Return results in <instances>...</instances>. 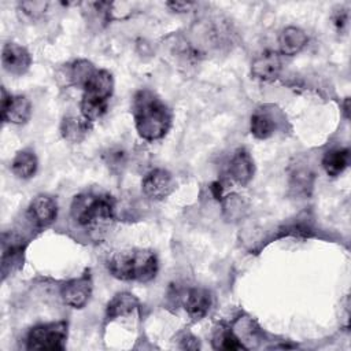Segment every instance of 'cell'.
<instances>
[{"instance_id":"obj_1","label":"cell","mask_w":351,"mask_h":351,"mask_svg":"<svg viewBox=\"0 0 351 351\" xmlns=\"http://www.w3.org/2000/svg\"><path fill=\"white\" fill-rule=\"evenodd\" d=\"M132 112L138 136L147 141L163 138L171 126V111L149 89H141L134 95Z\"/></svg>"},{"instance_id":"obj_2","label":"cell","mask_w":351,"mask_h":351,"mask_svg":"<svg viewBox=\"0 0 351 351\" xmlns=\"http://www.w3.org/2000/svg\"><path fill=\"white\" fill-rule=\"evenodd\" d=\"M107 269L112 277L121 281L148 282L155 278L159 262L151 250H122L108 256Z\"/></svg>"},{"instance_id":"obj_3","label":"cell","mask_w":351,"mask_h":351,"mask_svg":"<svg viewBox=\"0 0 351 351\" xmlns=\"http://www.w3.org/2000/svg\"><path fill=\"white\" fill-rule=\"evenodd\" d=\"M70 213L82 228L104 226L115 218V200L104 192H82L74 196Z\"/></svg>"},{"instance_id":"obj_4","label":"cell","mask_w":351,"mask_h":351,"mask_svg":"<svg viewBox=\"0 0 351 351\" xmlns=\"http://www.w3.org/2000/svg\"><path fill=\"white\" fill-rule=\"evenodd\" d=\"M114 92V78L107 70H95L84 86L81 114L89 121H99L108 108V100Z\"/></svg>"},{"instance_id":"obj_5","label":"cell","mask_w":351,"mask_h":351,"mask_svg":"<svg viewBox=\"0 0 351 351\" xmlns=\"http://www.w3.org/2000/svg\"><path fill=\"white\" fill-rule=\"evenodd\" d=\"M67 322L56 321L40 324L33 326L26 337V347L29 350L56 351L66 347Z\"/></svg>"},{"instance_id":"obj_6","label":"cell","mask_w":351,"mask_h":351,"mask_svg":"<svg viewBox=\"0 0 351 351\" xmlns=\"http://www.w3.org/2000/svg\"><path fill=\"white\" fill-rule=\"evenodd\" d=\"M177 186L173 174L166 169H154L148 171L143 181V193L151 200H163L170 196Z\"/></svg>"},{"instance_id":"obj_7","label":"cell","mask_w":351,"mask_h":351,"mask_svg":"<svg viewBox=\"0 0 351 351\" xmlns=\"http://www.w3.org/2000/svg\"><path fill=\"white\" fill-rule=\"evenodd\" d=\"M1 117L4 122L14 125H23L32 117V103L23 95L7 93L5 88H1Z\"/></svg>"},{"instance_id":"obj_8","label":"cell","mask_w":351,"mask_h":351,"mask_svg":"<svg viewBox=\"0 0 351 351\" xmlns=\"http://www.w3.org/2000/svg\"><path fill=\"white\" fill-rule=\"evenodd\" d=\"M92 288V277L89 271H85L80 277L64 282L60 289V296L67 306L73 308H82L90 299Z\"/></svg>"},{"instance_id":"obj_9","label":"cell","mask_w":351,"mask_h":351,"mask_svg":"<svg viewBox=\"0 0 351 351\" xmlns=\"http://www.w3.org/2000/svg\"><path fill=\"white\" fill-rule=\"evenodd\" d=\"M3 69L12 75H23L32 66L30 52L18 43H7L1 51Z\"/></svg>"},{"instance_id":"obj_10","label":"cell","mask_w":351,"mask_h":351,"mask_svg":"<svg viewBox=\"0 0 351 351\" xmlns=\"http://www.w3.org/2000/svg\"><path fill=\"white\" fill-rule=\"evenodd\" d=\"M58 215V204L48 195H37L29 204L27 217L30 222L38 228H48L52 225Z\"/></svg>"},{"instance_id":"obj_11","label":"cell","mask_w":351,"mask_h":351,"mask_svg":"<svg viewBox=\"0 0 351 351\" xmlns=\"http://www.w3.org/2000/svg\"><path fill=\"white\" fill-rule=\"evenodd\" d=\"M281 73V59L274 51H263L251 63V74L254 78L270 82L278 78Z\"/></svg>"},{"instance_id":"obj_12","label":"cell","mask_w":351,"mask_h":351,"mask_svg":"<svg viewBox=\"0 0 351 351\" xmlns=\"http://www.w3.org/2000/svg\"><path fill=\"white\" fill-rule=\"evenodd\" d=\"M255 165L251 154L245 148L234 151L229 162V176L233 182L240 186H245L254 177Z\"/></svg>"},{"instance_id":"obj_13","label":"cell","mask_w":351,"mask_h":351,"mask_svg":"<svg viewBox=\"0 0 351 351\" xmlns=\"http://www.w3.org/2000/svg\"><path fill=\"white\" fill-rule=\"evenodd\" d=\"M211 304L213 296L204 288H191L184 296V308L193 321L204 318L208 314Z\"/></svg>"},{"instance_id":"obj_14","label":"cell","mask_w":351,"mask_h":351,"mask_svg":"<svg viewBox=\"0 0 351 351\" xmlns=\"http://www.w3.org/2000/svg\"><path fill=\"white\" fill-rule=\"evenodd\" d=\"M308 37L306 32L296 26H287L278 34V48L285 56L298 55L307 45Z\"/></svg>"},{"instance_id":"obj_15","label":"cell","mask_w":351,"mask_h":351,"mask_svg":"<svg viewBox=\"0 0 351 351\" xmlns=\"http://www.w3.org/2000/svg\"><path fill=\"white\" fill-rule=\"evenodd\" d=\"M277 123L278 122L276 119L274 111H270L266 107H261L251 115V134L255 138L266 140L276 133Z\"/></svg>"},{"instance_id":"obj_16","label":"cell","mask_w":351,"mask_h":351,"mask_svg":"<svg viewBox=\"0 0 351 351\" xmlns=\"http://www.w3.org/2000/svg\"><path fill=\"white\" fill-rule=\"evenodd\" d=\"M140 306L138 299L130 292H118L108 302L106 308L107 321H112L121 317H126L137 310Z\"/></svg>"},{"instance_id":"obj_17","label":"cell","mask_w":351,"mask_h":351,"mask_svg":"<svg viewBox=\"0 0 351 351\" xmlns=\"http://www.w3.org/2000/svg\"><path fill=\"white\" fill-rule=\"evenodd\" d=\"M38 167L37 156L30 149H22L16 152L11 162V171L15 177L21 180H29L32 178Z\"/></svg>"},{"instance_id":"obj_18","label":"cell","mask_w":351,"mask_h":351,"mask_svg":"<svg viewBox=\"0 0 351 351\" xmlns=\"http://www.w3.org/2000/svg\"><path fill=\"white\" fill-rule=\"evenodd\" d=\"M325 173L330 177L340 176L350 165L348 148H333L325 152L321 162Z\"/></svg>"},{"instance_id":"obj_19","label":"cell","mask_w":351,"mask_h":351,"mask_svg":"<svg viewBox=\"0 0 351 351\" xmlns=\"http://www.w3.org/2000/svg\"><path fill=\"white\" fill-rule=\"evenodd\" d=\"M89 123L84 117H64L60 123V133L67 141L80 143L86 136Z\"/></svg>"},{"instance_id":"obj_20","label":"cell","mask_w":351,"mask_h":351,"mask_svg":"<svg viewBox=\"0 0 351 351\" xmlns=\"http://www.w3.org/2000/svg\"><path fill=\"white\" fill-rule=\"evenodd\" d=\"M213 347L217 350H244L247 348L243 341L236 336V333L229 326H219L215 329L213 336Z\"/></svg>"},{"instance_id":"obj_21","label":"cell","mask_w":351,"mask_h":351,"mask_svg":"<svg viewBox=\"0 0 351 351\" xmlns=\"http://www.w3.org/2000/svg\"><path fill=\"white\" fill-rule=\"evenodd\" d=\"M23 240H21V237L15 236V234H7L3 236V252H1V266L3 270L7 267V265H12L14 262H16L21 258V254L23 252L25 247L21 243Z\"/></svg>"},{"instance_id":"obj_22","label":"cell","mask_w":351,"mask_h":351,"mask_svg":"<svg viewBox=\"0 0 351 351\" xmlns=\"http://www.w3.org/2000/svg\"><path fill=\"white\" fill-rule=\"evenodd\" d=\"M95 70L96 69L92 66L90 62L81 59L73 63L70 70V78L75 85H80L84 88L88 80L90 78V75L95 73Z\"/></svg>"},{"instance_id":"obj_23","label":"cell","mask_w":351,"mask_h":351,"mask_svg":"<svg viewBox=\"0 0 351 351\" xmlns=\"http://www.w3.org/2000/svg\"><path fill=\"white\" fill-rule=\"evenodd\" d=\"M223 213L228 219H240L247 210L244 200L237 195H229L222 202Z\"/></svg>"},{"instance_id":"obj_24","label":"cell","mask_w":351,"mask_h":351,"mask_svg":"<svg viewBox=\"0 0 351 351\" xmlns=\"http://www.w3.org/2000/svg\"><path fill=\"white\" fill-rule=\"evenodd\" d=\"M48 3L47 1H22L19 3V10L23 12L25 16L29 19H38L47 11Z\"/></svg>"},{"instance_id":"obj_25","label":"cell","mask_w":351,"mask_h":351,"mask_svg":"<svg viewBox=\"0 0 351 351\" xmlns=\"http://www.w3.org/2000/svg\"><path fill=\"white\" fill-rule=\"evenodd\" d=\"M333 23L339 32H341L348 25V12L346 10H339L333 15Z\"/></svg>"},{"instance_id":"obj_26","label":"cell","mask_w":351,"mask_h":351,"mask_svg":"<svg viewBox=\"0 0 351 351\" xmlns=\"http://www.w3.org/2000/svg\"><path fill=\"white\" fill-rule=\"evenodd\" d=\"M166 5L169 8H171L174 12H186L195 4L191 1H169V3H166Z\"/></svg>"},{"instance_id":"obj_27","label":"cell","mask_w":351,"mask_h":351,"mask_svg":"<svg viewBox=\"0 0 351 351\" xmlns=\"http://www.w3.org/2000/svg\"><path fill=\"white\" fill-rule=\"evenodd\" d=\"M199 339H196L195 336H192L191 333H186V335H184L182 337H181V341H182V344H181V347L182 348H191V350H196V348H199L200 347V344H199V341H197Z\"/></svg>"},{"instance_id":"obj_28","label":"cell","mask_w":351,"mask_h":351,"mask_svg":"<svg viewBox=\"0 0 351 351\" xmlns=\"http://www.w3.org/2000/svg\"><path fill=\"white\" fill-rule=\"evenodd\" d=\"M344 115L346 118H348V97H346L344 100Z\"/></svg>"}]
</instances>
